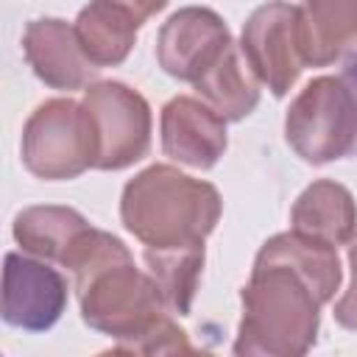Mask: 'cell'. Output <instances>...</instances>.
<instances>
[{"label":"cell","instance_id":"obj_1","mask_svg":"<svg viewBox=\"0 0 357 357\" xmlns=\"http://www.w3.org/2000/svg\"><path fill=\"white\" fill-rule=\"evenodd\" d=\"M61 268L73 273L81 321L114 337L117 351L170 312L148 271L134 265V254L112 231L89 226Z\"/></svg>","mask_w":357,"mask_h":357},{"label":"cell","instance_id":"obj_2","mask_svg":"<svg viewBox=\"0 0 357 357\" xmlns=\"http://www.w3.org/2000/svg\"><path fill=\"white\" fill-rule=\"evenodd\" d=\"M223 201L215 184L173 165H151L126 181L120 220L145 248H192L215 231Z\"/></svg>","mask_w":357,"mask_h":357},{"label":"cell","instance_id":"obj_3","mask_svg":"<svg viewBox=\"0 0 357 357\" xmlns=\"http://www.w3.org/2000/svg\"><path fill=\"white\" fill-rule=\"evenodd\" d=\"M240 304L234 354L298 357L315 346L324 301L296 268L284 262H254L240 290Z\"/></svg>","mask_w":357,"mask_h":357},{"label":"cell","instance_id":"obj_4","mask_svg":"<svg viewBox=\"0 0 357 357\" xmlns=\"http://www.w3.org/2000/svg\"><path fill=\"white\" fill-rule=\"evenodd\" d=\"M284 139L307 165H329L357 151V100L340 75L312 78L287 106Z\"/></svg>","mask_w":357,"mask_h":357},{"label":"cell","instance_id":"obj_5","mask_svg":"<svg viewBox=\"0 0 357 357\" xmlns=\"http://www.w3.org/2000/svg\"><path fill=\"white\" fill-rule=\"evenodd\" d=\"M22 165L45 181H70L95 167V137L84 103L50 98L22 126Z\"/></svg>","mask_w":357,"mask_h":357},{"label":"cell","instance_id":"obj_6","mask_svg":"<svg viewBox=\"0 0 357 357\" xmlns=\"http://www.w3.org/2000/svg\"><path fill=\"white\" fill-rule=\"evenodd\" d=\"M84 109L95 137V170H126L151 148L153 117L148 100L123 81H92Z\"/></svg>","mask_w":357,"mask_h":357},{"label":"cell","instance_id":"obj_7","mask_svg":"<svg viewBox=\"0 0 357 357\" xmlns=\"http://www.w3.org/2000/svg\"><path fill=\"white\" fill-rule=\"evenodd\" d=\"M240 50L259 84H265L273 98H284L307 67L298 6L287 0H268L257 6L243 25Z\"/></svg>","mask_w":357,"mask_h":357},{"label":"cell","instance_id":"obj_8","mask_svg":"<svg viewBox=\"0 0 357 357\" xmlns=\"http://www.w3.org/2000/svg\"><path fill=\"white\" fill-rule=\"evenodd\" d=\"M64 310V276L39 257L8 251L3 265V321L22 332H47Z\"/></svg>","mask_w":357,"mask_h":357},{"label":"cell","instance_id":"obj_9","mask_svg":"<svg viewBox=\"0 0 357 357\" xmlns=\"http://www.w3.org/2000/svg\"><path fill=\"white\" fill-rule=\"evenodd\" d=\"M223 17L206 6H184L173 11L156 33V61L178 81H195L231 45Z\"/></svg>","mask_w":357,"mask_h":357},{"label":"cell","instance_id":"obj_10","mask_svg":"<svg viewBox=\"0 0 357 357\" xmlns=\"http://www.w3.org/2000/svg\"><path fill=\"white\" fill-rule=\"evenodd\" d=\"M226 123L204 98L176 95L162 106L159 117L162 153L178 165L209 170L229 148Z\"/></svg>","mask_w":357,"mask_h":357},{"label":"cell","instance_id":"obj_11","mask_svg":"<svg viewBox=\"0 0 357 357\" xmlns=\"http://www.w3.org/2000/svg\"><path fill=\"white\" fill-rule=\"evenodd\" d=\"M22 53L33 75L61 92L89 86L98 67L86 59L75 28L59 17H36L22 31Z\"/></svg>","mask_w":357,"mask_h":357},{"label":"cell","instance_id":"obj_12","mask_svg":"<svg viewBox=\"0 0 357 357\" xmlns=\"http://www.w3.org/2000/svg\"><path fill=\"white\" fill-rule=\"evenodd\" d=\"M290 229L329 245H349L357 234V201L349 187L318 178L301 190L290 209Z\"/></svg>","mask_w":357,"mask_h":357},{"label":"cell","instance_id":"obj_13","mask_svg":"<svg viewBox=\"0 0 357 357\" xmlns=\"http://www.w3.org/2000/svg\"><path fill=\"white\" fill-rule=\"evenodd\" d=\"M301 50L312 67H329L357 45V0H304Z\"/></svg>","mask_w":357,"mask_h":357},{"label":"cell","instance_id":"obj_14","mask_svg":"<svg viewBox=\"0 0 357 357\" xmlns=\"http://www.w3.org/2000/svg\"><path fill=\"white\" fill-rule=\"evenodd\" d=\"M73 28L86 59L98 70H103L117 67L128 59L131 47L137 45L139 20L114 0H89L78 11Z\"/></svg>","mask_w":357,"mask_h":357},{"label":"cell","instance_id":"obj_15","mask_svg":"<svg viewBox=\"0 0 357 357\" xmlns=\"http://www.w3.org/2000/svg\"><path fill=\"white\" fill-rule=\"evenodd\" d=\"M86 229L89 220L78 209L59 204H39L17 212L11 234L25 254L61 265Z\"/></svg>","mask_w":357,"mask_h":357},{"label":"cell","instance_id":"obj_16","mask_svg":"<svg viewBox=\"0 0 357 357\" xmlns=\"http://www.w3.org/2000/svg\"><path fill=\"white\" fill-rule=\"evenodd\" d=\"M195 92L229 123L245 120L259 103V78L243 59L240 45H226V50L192 81Z\"/></svg>","mask_w":357,"mask_h":357},{"label":"cell","instance_id":"obj_17","mask_svg":"<svg viewBox=\"0 0 357 357\" xmlns=\"http://www.w3.org/2000/svg\"><path fill=\"white\" fill-rule=\"evenodd\" d=\"M254 262H284L290 268H296L310 287L318 293V298L326 304L335 298V293L340 290V279H343V268L337 259V248L321 240H312L307 234L298 231H279L273 237H268Z\"/></svg>","mask_w":357,"mask_h":357},{"label":"cell","instance_id":"obj_18","mask_svg":"<svg viewBox=\"0 0 357 357\" xmlns=\"http://www.w3.org/2000/svg\"><path fill=\"white\" fill-rule=\"evenodd\" d=\"M145 271L153 279L165 307L176 315H190L201 271H204V245L192 248H145Z\"/></svg>","mask_w":357,"mask_h":357},{"label":"cell","instance_id":"obj_19","mask_svg":"<svg viewBox=\"0 0 357 357\" xmlns=\"http://www.w3.org/2000/svg\"><path fill=\"white\" fill-rule=\"evenodd\" d=\"M120 351H134V354H184L192 351L187 332L167 315H162L145 335H139L137 340L126 343Z\"/></svg>","mask_w":357,"mask_h":357},{"label":"cell","instance_id":"obj_20","mask_svg":"<svg viewBox=\"0 0 357 357\" xmlns=\"http://www.w3.org/2000/svg\"><path fill=\"white\" fill-rule=\"evenodd\" d=\"M346 248H349L346 259H349V273H351V279H349V287L343 290V296L335 301L332 315H335V321H337L343 329L357 332V234L351 237V243H349Z\"/></svg>","mask_w":357,"mask_h":357},{"label":"cell","instance_id":"obj_21","mask_svg":"<svg viewBox=\"0 0 357 357\" xmlns=\"http://www.w3.org/2000/svg\"><path fill=\"white\" fill-rule=\"evenodd\" d=\"M114 3H120L123 8H128L139 20V25H145L153 14H159L167 6V0H114Z\"/></svg>","mask_w":357,"mask_h":357},{"label":"cell","instance_id":"obj_22","mask_svg":"<svg viewBox=\"0 0 357 357\" xmlns=\"http://www.w3.org/2000/svg\"><path fill=\"white\" fill-rule=\"evenodd\" d=\"M340 78L349 84V89L354 92V100H357V50L351 53V56H346V61H343V73H340Z\"/></svg>","mask_w":357,"mask_h":357}]
</instances>
